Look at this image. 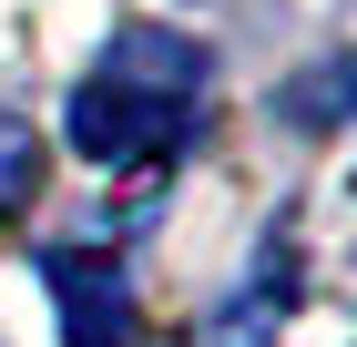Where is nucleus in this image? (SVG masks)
Segmentation results:
<instances>
[{
  "instance_id": "obj_1",
  "label": "nucleus",
  "mask_w": 357,
  "mask_h": 347,
  "mask_svg": "<svg viewBox=\"0 0 357 347\" xmlns=\"http://www.w3.org/2000/svg\"><path fill=\"white\" fill-rule=\"evenodd\" d=\"M204 41L184 31H112V52L92 61V82L72 92V154L112 163V174H164L204 123Z\"/></svg>"
},
{
  "instance_id": "obj_2",
  "label": "nucleus",
  "mask_w": 357,
  "mask_h": 347,
  "mask_svg": "<svg viewBox=\"0 0 357 347\" xmlns=\"http://www.w3.org/2000/svg\"><path fill=\"white\" fill-rule=\"evenodd\" d=\"M41 286H52V307H61V347H133V286H123L112 256L52 245V256H41Z\"/></svg>"
},
{
  "instance_id": "obj_3",
  "label": "nucleus",
  "mask_w": 357,
  "mask_h": 347,
  "mask_svg": "<svg viewBox=\"0 0 357 347\" xmlns=\"http://www.w3.org/2000/svg\"><path fill=\"white\" fill-rule=\"evenodd\" d=\"M31 194H41V133H31L21 112H0V214L31 205Z\"/></svg>"
},
{
  "instance_id": "obj_4",
  "label": "nucleus",
  "mask_w": 357,
  "mask_h": 347,
  "mask_svg": "<svg viewBox=\"0 0 357 347\" xmlns=\"http://www.w3.org/2000/svg\"><path fill=\"white\" fill-rule=\"evenodd\" d=\"M266 317H286V286L245 296V307H225V317H215V337H204V347H266Z\"/></svg>"
}]
</instances>
